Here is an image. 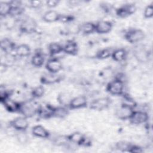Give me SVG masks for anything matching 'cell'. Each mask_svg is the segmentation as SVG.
I'll use <instances>...</instances> for the list:
<instances>
[{"label": "cell", "instance_id": "31", "mask_svg": "<svg viewBox=\"0 0 153 153\" xmlns=\"http://www.w3.org/2000/svg\"><path fill=\"white\" fill-rule=\"evenodd\" d=\"M16 139L19 143L25 145L28 143L29 137L25 131H19L16 134Z\"/></svg>", "mask_w": 153, "mask_h": 153}, {"label": "cell", "instance_id": "27", "mask_svg": "<svg viewBox=\"0 0 153 153\" xmlns=\"http://www.w3.org/2000/svg\"><path fill=\"white\" fill-rule=\"evenodd\" d=\"M48 53L51 57H54L56 55L63 52V47L57 42H51L48 46Z\"/></svg>", "mask_w": 153, "mask_h": 153}, {"label": "cell", "instance_id": "16", "mask_svg": "<svg viewBox=\"0 0 153 153\" xmlns=\"http://www.w3.org/2000/svg\"><path fill=\"white\" fill-rule=\"evenodd\" d=\"M54 107L49 105H40L38 107L37 114L42 118H48L53 117Z\"/></svg>", "mask_w": 153, "mask_h": 153}, {"label": "cell", "instance_id": "2", "mask_svg": "<svg viewBox=\"0 0 153 153\" xmlns=\"http://www.w3.org/2000/svg\"><path fill=\"white\" fill-rule=\"evenodd\" d=\"M124 84L123 80L116 78L109 82L106 85L107 91L111 95L120 96L123 94Z\"/></svg>", "mask_w": 153, "mask_h": 153}, {"label": "cell", "instance_id": "32", "mask_svg": "<svg viewBox=\"0 0 153 153\" xmlns=\"http://www.w3.org/2000/svg\"><path fill=\"white\" fill-rule=\"evenodd\" d=\"M45 93V88L42 85H39L33 88L31 91L32 96L34 98H40L43 96Z\"/></svg>", "mask_w": 153, "mask_h": 153}, {"label": "cell", "instance_id": "19", "mask_svg": "<svg viewBox=\"0 0 153 153\" xmlns=\"http://www.w3.org/2000/svg\"><path fill=\"white\" fill-rule=\"evenodd\" d=\"M63 47V52L67 54L75 56L78 53V47L76 42L74 41H68Z\"/></svg>", "mask_w": 153, "mask_h": 153}, {"label": "cell", "instance_id": "24", "mask_svg": "<svg viewBox=\"0 0 153 153\" xmlns=\"http://www.w3.org/2000/svg\"><path fill=\"white\" fill-rule=\"evenodd\" d=\"M79 32L84 35H89L95 32V24L87 22L79 25Z\"/></svg>", "mask_w": 153, "mask_h": 153}, {"label": "cell", "instance_id": "10", "mask_svg": "<svg viewBox=\"0 0 153 153\" xmlns=\"http://www.w3.org/2000/svg\"><path fill=\"white\" fill-rule=\"evenodd\" d=\"M45 69L50 73L57 74L63 69V65L60 60L56 57L49 59L45 63Z\"/></svg>", "mask_w": 153, "mask_h": 153}, {"label": "cell", "instance_id": "6", "mask_svg": "<svg viewBox=\"0 0 153 153\" xmlns=\"http://www.w3.org/2000/svg\"><path fill=\"white\" fill-rule=\"evenodd\" d=\"M38 107H36L35 105L31 102H25L21 103L19 113L22 114L23 117L26 118L31 117L35 114H37Z\"/></svg>", "mask_w": 153, "mask_h": 153}, {"label": "cell", "instance_id": "5", "mask_svg": "<svg viewBox=\"0 0 153 153\" xmlns=\"http://www.w3.org/2000/svg\"><path fill=\"white\" fill-rule=\"evenodd\" d=\"M111 103V100L107 97H100L92 100L90 103V108L95 111H102L107 109Z\"/></svg>", "mask_w": 153, "mask_h": 153}, {"label": "cell", "instance_id": "9", "mask_svg": "<svg viewBox=\"0 0 153 153\" xmlns=\"http://www.w3.org/2000/svg\"><path fill=\"white\" fill-rule=\"evenodd\" d=\"M67 138L69 142L77 145L86 146L89 143L88 141V139H87V137L83 134L78 131L74 132L69 135H67Z\"/></svg>", "mask_w": 153, "mask_h": 153}, {"label": "cell", "instance_id": "1", "mask_svg": "<svg viewBox=\"0 0 153 153\" xmlns=\"http://www.w3.org/2000/svg\"><path fill=\"white\" fill-rule=\"evenodd\" d=\"M145 38V32L140 29H129L124 33V38L131 44L138 43Z\"/></svg>", "mask_w": 153, "mask_h": 153}, {"label": "cell", "instance_id": "35", "mask_svg": "<svg viewBox=\"0 0 153 153\" xmlns=\"http://www.w3.org/2000/svg\"><path fill=\"white\" fill-rule=\"evenodd\" d=\"M69 32L72 34H76L79 33V25H75L74 23L71 24L68 28Z\"/></svg>", "mask_w": 153, "mask_h": 153}, {"label": "cell", "instance_id": "15", "mask_svg": "<svg viewBox=\"0 0 153 153\" xmlns=\"http://www.w3.org/2000/svg\"><path fill=\"white\" fill-rule=\"evenodd\" d=\"M62 77L57 74H43L40 78L41 82L43 84H52L59 82L61 81Z\"/></svg>", "mask_w": 153, "mask_h": 153}, {"label": "cell", "instance_id": "25", "mask_svg": "<svg viewBox=\"0 0 153 153\" xmlns=\"http://www.w3.org/2000/svg\"><path fill=\"white\" fill-rule=\"evenodd\" d=\"M16 46L8 38H4L1 41V49L4 53H9L13 50H15Z\"/></svg>", "mask_w": 153, "mask_h": 153}, {"label": "cell", "instance_id": "4", "mask_svg": "<svg viewBox=\"0 0 153 153\" xmlns=\"http://www.w3.org/2000/svg\"><path fill=\"white\" fill-rule=\"evenodd\" d=\"M37 28V23L36 21L31 17H25L20 23L19 29L20 30L24 33H33Z\"/></svg>", "mask_w": 153, "mask_h": 153}, {"label": "cell", "instance_id": "30", "mask_svg": "<svg viewBox=\"0 0 153 153\" xmlns=\"http://www.w3.org/2000/svg\"><path fill=\"white\" fill-rule=\"evenodd\" d=\"M113 49L111 48H106L102 49L97 52L96 54V57L100 60H103L111 57Z\"/></svg>", "mask_w": 153, "mask_h": 153}, {"label": "cell", "instance_id": "36", "mask_svg": "<svg viewBox=\"0 0 153 153\" xmlns=\"http://www.w3.org/2000/svg\"><path fill=\"white\" fill-rule=\"evenodd\" d=\"M29 7L32 8H39L42 5V1L39 0H32L29 2Z\"/></svg>", "mask_w": 153, "mask_h": 153}, {"label": "cell", "instance_id": "13", "mask_svg": "<svg viewBox=\"0 0 153 153\" xmlns=\"http://www.w3.org/2000/svg\"><path fill=\"white\" fill-rule=\"evenodd\" d=\"M1 103L4 105L5 109L10 112H19L21 103L17 102L10 97H7L4 100L1 101Z\"/></svg>", "mask_w": 153, "mask_h": 153}, {"label": "cell", "instance_id": "22", "mask_svg": "<svg viewBox=\"0 0 153 153\" xmlns=\"http://www.w3.org/2000/svg\"><path fill=\"white\" fill-rule=\"evenodd\" d=\"M14 52L19 57H26L30 55L31 49L28 45L26 44H22L16 46Z\"/></svg>", "mask_w": 153, "mask_h": 153}, {"label": "cell", "instance_id": "21", "mask_svg": "<svg viewBox=\"0 0 153 153\" xmlns=\"http://www.w3.org/2000/svg\"><path fill=\"white\" fill-rule=\"evenodd\" d=\"M73 97L72 96L71 94L69 92H61L60 93L57 97V100L59 105L65 107H69V105Z\"/></svg>", "mask_w": 153, "mask_h": 153}, {"label": "cell", "instance_id": "17", "mask_svg": "<svg viewBox=\"0 0 153 153\" xmlns=\"http://www.w3.org/2000/svg\"><path fill=\"white\" fill-rule=\"evenodd\" d=\"M32 134L37 137L47 139L50 136V132L41 125H35L32 128Z\"/></svg>", "mask_w": 153, "mask_h": 153}, {"label": "cell", "instance_id": "37", "mask_svg": "<svg viewBox=\"0 0 153 153\" xmlns=\"http://www.w3.org/2000/svg\"><path fill=\"white\" fill-rule=\"evenodd\" d=\"M73 20H74V17L72 16L60 14L59 21H60L62 22H64V23H69V22H72Z\"/></svg>", "mask_w": 153, "mask_h": 153}, {"label": "cell", "instance_id": "33", "mask_svg": "<svg viewBox=\"0 0 153 153\" xmlns=\"http://www.w3.org/2000/svg\"><path fill=\"white\" fill-rule=\"evenodd\" d=\"M144 17L146 19H151L153 17V5L152 4H149L147 5L143 11Z\"/></svg>", "mask_w": 153, "mask_h": 153}, {"label": "cell", "instance_id": "3", "mask_svg": "<svg viewBox=\"0 0 153 153\" xmlns=\"http://www.w3.org/2000/svg\"><path fill=\"white\" fill-rule=\"evenodd\" d=\"M134 111V106L131 105L124 103L117 109L116 117L121 120H129Z\"/></svg>", "mask_w": 153, "mask_h": 153}, {"label": "cell", "instance_id": "38", "mask_svg": "<svg viewBox=\"0 0 153 153\" xmlns=\"http://www.w3.org/2000/svg\"><path fill=\"white\" fill-rule=\"evenodd\" d=\"M60 1L57 0H48L45 1V5L48 8H54L57 6L59 4Z\"/></svg>", "mask_w": 153, "mask_h": 153}, {"label": "cell", "instance_id": "18", "mask_svg": "<svg viewBox=\"0 0 153 153\" xmlns=\"http://www.w3.org/2000/svg\"><path fill=\"white\" fill-rule=\"evenodd\" d=\"M133 54L136 60L140 63H146L149 60L148 52L142 47H138L134 50Z\"/></svg>", "mask_w": 153, "mask_h": 153}, {"label": "cell", "instance_id": "11", "mask_svg": "<svg viewBox=\"0 0 153 153\" xmlns=\"http://www.w3.org/2000/svg\"><path fill=\"white\" fill-rule=\"evenodd\" d=\"M10 126L17 131H26L29 127V122L25 117H19L10 122Z\"/></svg>", "mask_w": 153, "mask_h": 153}, {"label": "cell", "instance_id": "29", "mask_svg": "<svg viewBox=\"0 0 153 153\" xmlns=\"http://www.w3.org/2000/svg\"><path fill=\"white\" fill-rule=\"evenodd\" d=\"M11 9V5L10 1L4 2L1 1L0 2V16L1 17H5L10 15Z\"/></svg>", "mask_w": 153, "mask_h": 153}, {"label": "cell", "instance_id": "23", "mask_svg": "<svg viewBox=\"0 0 153 153\" xmlns=\"http://www.w3.org/2000/svg\"><path fill=\"white\" fill-rule=\"evenodd\" d=\"M60 14L55 10H48L44 13L42 16V20L47 23H53L59 21Z\"/></svg>", "mask_w": 153, "mask_h": 153}, {"label": "cell", "instance_id": "7", "mask_svg": "<svg viewBox=\"0 0 153 153\" xmlns=\"http://www.w3.org/2000/svg\"><path fill=\"white\" fill-rule=\"evenodd\" d=\"M148 120L149 115L147 112L143 111L134 110L128 120L132 124L139 125L146 123Z\"/></svg>", "mask_w": 153, "mask_h": 153}, {"label": "cell", "instance_id": "34", "mask_svg": "<svg viewBox=\"0 0 153 153\" xmlns=\"http://www.w3.org/2000/svg\"><path fill=\"white\" fill-rule=\"evenodd\" d=\"M117 147L118 149H120V150H122L123 151H128L129 152V150L131 148V145L129 144L128 143H126V142H118V143H117Z\"/></svg>", "mask_w": 153, "mask_h": 153}, {"label": "cell", "instance_id": "14", "mask_svg": "<svg viewBox=\"0 0 153 153\" xmlns=\"http://www.w3.org/2000/svg\"><path fill=\"white\" fill-rule=\"evenodd\" d=\"M112 28V23L107 20H100L95 24V32L99 34L109 33Z\"/></svg>", "mask_w": 153, "mask_h": 153}, {"label": "cell", "instance_id": "26", "mask_svg": "<svg viewBox=\"0 0 153 153\" xmlns=\"http://www.w3.org/2000/svg\"><path fill=\"white\" fill-rule=\"evenodd\" d=\"M45 62V58L43 54L39 51L35 52L31 58V63L35 67H41Z\"/></svg>", "mask_w": 153, "mask_h": 153}, {"label": "cell", "instance_id": "20", "mask_svg": "<svg viewBox=\"0 0 153 153\" xmlns=\"http://www.w3.org/2000/svg\"><path fill=\"white\" fill-rule=\"evenodd\" d=\"M127 56V52L125 48H120L115 49L113 50L111 57L112 59L117 62H122L124 61Z\"/></svg>", "mask_w": 153, "mask_h": 153}, {"label": "cell", "instance_id": "12", "mask_svg": "<svg viewBox=\"0 0 153 153\" xmlns=\"http://www.w3.org/2000/svg\"><path fill=\"white\" fill-rule=\"evenodd\" d=\"M87 99L85 96L79 95L72 98L69 108L71 109H76L87 106Z\"/></svg>", "mask_w": 153, "mask_h": 153}, {"label": "cell", "instance_id": "8", "mask_svg": "<svg viewBox=\"0 0 153 153\" xmlns=\"http://www.w3.org/2000/svg\"><path fill=\"white\" fill-rule=\"evenodd\" d=\"M136 10V7L133 4H126L115 10L116 15L120 18H126L133 14Z\"/></svg>", "mask_w": 153, "mask_h": 153}, {"label": "cell", "instance_id": "28", "mask_svg": "<svg viewBox=\"0 0 153 153\" xmlns=\"http://www.w3.org/2000/svg\"><path fill=\"white\" fill-rule=\"evenodd\" d=\"M68 114H69V111L67 109V107H65L62 106L54 107L53 117L63 118L66 117L68 115Z\"/></svg>", "mask_w": 153, "mask_h": 153}]
</instances>
